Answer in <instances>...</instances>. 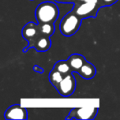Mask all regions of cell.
Returning <instances> with one entry per match:
<instances>
[{"instance_id": "obj_5", "label": "cell", "mask_w": 120, "mask_h": 120, "mask_svg": "<svg viewBox=\"0 0 120 120\" xmlns=\"http://www.w3.org/2000/svg\"><path fill=\"white\" fill-rule=\"evenodd\" d=\"M98 109V107H77V108H74L71 110L70 113H68V116L66 118V119H72V118L82 120L94 119L96 117Z\"/></svg>"}, {"instance_id": "obj_12", "label": "cell", "mask_w": 120, "mask_h": 120, "mask_svg": "<svg viewBox=\"0 0 120 120\" xmlns=\"http://www.w3.org/2000/svg\"><path fill=\"white\" fill-rule=\"evenodd\" d=\"M64 77H65V76H64V74H62L60 72H58V71L56 70L55 68H53L49 72V79L50 83L54 87H56L60 82H62V80L64 79Z\"/></svg>"}, {"instance_id": "obj_9", "label": "cell", "mask_w": 120, "mask_h": 120, "mask_svg": "<svg viewBox=\"0 0 120 120\" xmlns=\"http://www.w3.org/2000/svg\"><path fill=\"white\" fill-rule=\"evenodd\" d=\"M77 73L82 78L86 79V80H90V79L93 78L95 76V74H96V69H95V67L93 64L86 61L83 64V66L79 69Z\"/></svg>"}, {"instance_id": "obj_1", "label": "cell", "mask_w": 120, "mask_h": 120, "mask_svg": "<svg viewBox=\"0 0 120 120\" xmlns=\"http://www.w3.org/2000/svg\"><path fill=\"white\" fill-rule=\"evenodd\" d=\"M59 15V10L56 4L53 2H43L39 4L35 10V18L38 24L54 23Z\"/></svg>"}, {"instance_id": "obj_15", "label": "cell", "mask_w": 120, "mask_h": 120, "mask_svg": "<svg viewBox=\"0 0 120 120\" xmlns=\"http://www.w3.org/2000/svg\"><path fill=\"white\" fill-rule=\"evenodd\" d=\"M33 70L35 71V72H37V73H43L44 72V69L42 68L41 67H40L39 65H35L33 67Z\"/></svg>"}, {"instance_id": "obj_16", "label": "cell", "mask_w": 120, "mask_h": 120, "mask_svg": "<svg viewBox=\"0 0 120 120\" xmlns=\"http://www.w3.org/2000/svg\"><path fill=\"white\" fill-rule=\"evenodd\" d=\"M58 3H75L76 0H55Z\"/></svg>"}, {"instance_id": "obj_2", "label": "cell", "mask_w": 120, "mask_h": 120, "mask_svg": "<svg viewBox=\"0 0 120 120\" xmlns=\"http://www.w3.org/2000/svg\"><path fill=\"white\" fill-rule=\"evenodd\" d=\"M82 18L78 16L73 10L67 13L60 22V31L66 37L75 35L79 30L82 24Z\"/></svg>"}, {"instance_id": "obj_10", "label": "cell", "mask_w": 120, "mask_h": 120, "mask_svg": "<svg viewBox=\"0 0 120 120\" xmlns=\"http://www.w3.org/2000/svg\"><path fill=\"white\" fill-rule=\"evenodd\" d=\"M51 47V40L50 37L40 35L37 40L35 41L34 48L38 52H45L49 50Z\"/></svg>"}, {"instance_id": "obj_17", "label": "cell", "mask_w": 120, "mask_h": 120, "mask_svg": "<svg viewBox=\"0 0 120 120\" xmlns=\"http://www.w3.org/2000/svg\"><path fill=\"white\" fill-rule=\"evenodd\" d=\"M91 1H94V2H98V0H76V2H91ZM74 3V4H75Z\"/></svg>"}, {"instance_id": "obj_3", "label": "cell", "mask_w": 120, "mask_h": 120, "mask_svg": "<svg viewBox=\"0 0 120 120\" xmlns=\"http://www.w3.org/2000/svg\"><path fill=\"white\" fill-rule=\"evenodd\" d=\"M72 10L82 19L93 17L95 18L97 15L99 9L100 8L98 2H77L75 3Z\"/></svg>"}, {"instance_id": "obj_11", "label": "cell", "mask_w": 120, "mask_h": 120, "mask_svg": "<svg viewBox=\"0 0 120 120\" xmlns=\"http://www.w3.org/2000/svg\"><path fill=\"white\" fill-rule=\"evenodd\" d=\"M53 68L58 70V72H60L62 74H64V76L72 72V68H71L70 65H69L68 62V60H60V61H58L54 64Z\"/></svg>"}, {"instance_id": "obj_8", "label": "cell", "mask_w": 120, "mask_h": 120, "mask_svg": "<svg viewBox=\"0 0 120 120\" xmlns=\"http://www.w3.org/2000/svg\"><path fill=\"white\" fill-rule=\"evenodd\" d=\"M67 60L72 68V72H77L79 69L83 66V64L86 62L85 57L82 56V54H78V53L72 54L71 56H69V58Z\"/></svg>"}, {"instance_id": "obj_4", "label": "cell", "mask_w": 120, "mask_h": 120, "mask_svg": "<svg viewBox=\"0 0 120 120\" xmlns=\"http://www.w3.org/2000/svg\"><path fill=\"white\" fill-rule=\"evenodd\" d=\"M22 34L23 38L28 42V45L23 49V52L26 53L30 48H34L35 41L39 38V36L41 35L40 31V25L39 24L36 25L33 22H28L24 26Z\"/></svg>"}, {"instance_id": "obj_13", "label": "cell", "mask_w": 120, "mask_h": 120, "mask_svg": "<svg viewBox=\"0 0 120 120\" xmlns=\"http://www.w3.org/2000/svg\"><path fill=\"white\" fill-rule=\"evenodd\" d=\"M40 25V31L42 35L50 37L55 31L54 23H42Z\"/></svg>"}, {"instance_id": "obj_14", "label": "cell", "mask_w": 120, "mask_h": 120, "mask_svg": "<svg viewBox=\"0 0 120 120\" xmlns=\"http://www.w3.org/2000/svg\"><path fill=\"white\" fill-rule=\"evenodd\" d=\"M116 2H118V0H98V4L100 8L111 6L114 4Z\"/></svg>"}, {"instance_id": "obj_6", "label": "cell", "mask_w": 120, "mask_h": 120, "mask_svg": "<svg viewBox=\"0 0 120 120\" xmlns=\"http://www.w3.org/2000/svg\"><path fill=\"white\" fill-rule=\"evenodd\" d=\"M55 88L57 89L58 93L64 97H68L72 95L76 89V79L72 72L66 75L62 82Z\"/></svg>"}, {"instance_id": "obj_7", "label": "cell", "mask_w": 120, "mask_h": 120, "mask_svg": "<svg viewBox=\"0 0 120 120\" xmlns=\"http://www.w3.org/2000/svg\"><path fill=\"white\" fill-rule=\"evenodd\" d=\"M6 119H21L25 120L28 118L27 109L20 105H13L10 106L4 113Z\"/></svg>"}]
</instances>
